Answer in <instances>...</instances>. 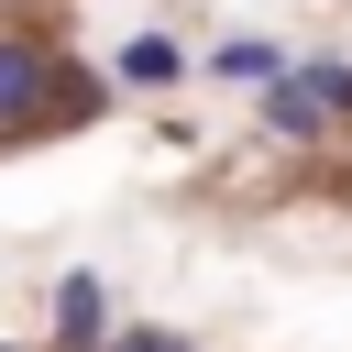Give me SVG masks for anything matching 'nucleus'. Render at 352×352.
Here are the masks:
<instances>
[{
  "instance_id": "nucleus-1",
  "label": "nucleus",
  "mask_w": 352,
  "mask_h": 352,
  "mask_svg": "<svg viewBox=\"0 0 352 352\" xmlns=\"http://www.w3.org/2000/svg\"><path fill=\"white\" fill-rule=\"evenodd\" d=\"M264 110H275V132H319V121H352V66H286Z\"/></svg>"
},
{
  "instance_id": "nucleus-4",
  "label": "nucleus",
  "mask_w": 352,
  "mask_h": 352,
  "mask_svg": "<svg viewBox=\"0 0 352 352\" xmlns=\"http://www.w3.org/2000/svg\"><path fill=\"white\" fill-rule=\"evenodd\" d=\"M121 77H143V88H154V77H176V44H132V55H121Z\"/></svg>"
},
{
  "instance_id": "nucleus-2",
  "label": "nucleus",
  "mask_w": 352,
  "mask_h": 352,
  "mask_svg": "<svg viewBox=\"0 0 352 352\" xmlns=\"http://www.w3.org/2000/svg\"><path fill=\"white\" fill-rule=\"evenodd\" d=\"M44 88H66V77H55L33 44H0V121H33V110H44Z\"/></svg>"
},
{
  "instance_id": "nucleus-5",
  "label": "nucleus",
  "mask_w": 352,
  "mask_h": 352,
  "mask_svg": "<svg viewBox=\"0 0 352 352\" xmlns=\"http://www.w3.org/2000/svg\"><path fill=\"white\" fill-rule=\"evenodd\" d=\"M110 352H187V341H165V330H132V341H110Z\"/></svg>"
},
{
  "instance_id": "nucleus-3",
  "label": "nucleus",
  "mask_w": 352,
  "mask_h": 352,
  "mask_svg": "<svg viewBox=\"0 0 352 352\" xmlns=\"http://www.w3.org/2000/svg\"><path fill=\"white\" fill-rule=\"evenodd\" d=\"M55 319H66V341H88V330H99V286L66 275V308H55Z\"/></svg>"
}]
</instances>
